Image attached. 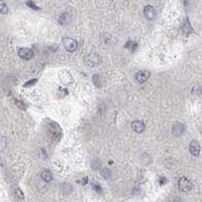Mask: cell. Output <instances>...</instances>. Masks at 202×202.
I'll use <instances>...</instances> for the list:
<instances>
[{"instance_id": "21", "label": "cell", "mask_w": 202, "mask_h": 202, "mask_svg": "<svg viewBox=\"0 0 202 202\" xmlns=\"http://www.w3.org/2000/svg\"><path fill=\"white\" fill-rule=\"evenodd\" d=\"M77 182L80 183V184H82V185H85V184L88 183V178H85V177H84L82 180H78V181H77Z\"/></svg>"}, {"instance_id": "6", "label": "cell", "mask_w": 202, "mask_h": 202, "mask_svg": "<svg viewBox=\"0 0 202 202\" xmlns=\"http://www.w3.org/2000/svg\"><path fill=\"white\" fill-rule=\"evenodd\" d=\"M19 55L20 58H23L24 60H29L34 57V52L32 49L29 48H21L19 51Z\"/></svg>"}, {"instance_id": "2", "label": "cell", "mask_w": 202, "mask_h": 202, "mask_svg": "<svg viewBox=\"0 0 202 202\" xmlns=\"http://www.w3.org/2000/svg\"><path fill=\"white\" fill-rule=\"evenodd\" d=\"M179 189L182 192H188L192 189V183L186 177H182L179 180Z\"/></svg>"}, {"instance_id": "10", "label": "cell", "mask_w": 202, "mask_h": 202, "mask_svg": "<svg viewBox=\"0 0 202 202\" xmlns=\"http://www.w3.org/2000/svg\"><path fill=\"white\" fill-rule=\"evenodd\" d=\"M41 178H42V180L44 182L49 183V182L52 181L53 175H52V173H51L49 170H43V172L41 173Z\"/></svg>"}, {"instance_id": "4", "label": "cell", "mask_w": 202, "mask_h": 202, "mask_svg": "<svg viewBox=\"0 0 202 202\" xmlns=\"http://www.w3.org/2000/svg\"><path fill=\"white\" fill-rule=\"evenodd\" d=\"M150 76V72L147 71V70H141V71H138L135 75V79L137 80V82L139 83H143L145 82Z\"/></svg>"}, {"instance_id": "1", "label": "cell", "mask_w": 202, "mask_h": 202, "mask_svg": "<svg viewBox=\"0 0 202 202\" xmlns=\"http://www.w3.org/2000/svg\"><path fill=\"white\" fill-rule=\"evenodd\" d=\"M63 44L68 52H74L77 49V42L72 38H63Z\"/></svg>"}, {"instance_id": "18", "label": "cell", "mask_w": 202, "mask_h": 202, "mask_svg": "<svg viewBox=\"0 0 202 202\" xmlns=\"http://www.w3.org/2000/svg\"><path fill=\"white\" fill-rule=\"evenodd\" d=\"M27 5L31 6V7L33 8V9H35V10H39V9H40V8H39L38 6H36L35 4H34L32 1H29V2H27Z\"/></svg>"}, {"instance_id": "12", "label": "cell", "mask_w": 202, "mask_h": 202, "mask_svg": "<svg viewBox=\"0 0 202 202\" xmlns=\"http://www.w3.org/2000/svg\"><path fill=\"white\" fill-rule=\"evenodd\" d=\"M102 176L104 177L106 180H109V179H111V171L108 169V167H104V169L102 170Z\"/></svg>"}, {"instance_id": "11", "label": "cell", "mask_w": 202, "mask_h": 202, "mask_svg": "<svg viewBox=\"0 0 202 202\" xmlns=\"http://www.w3.org/2000/svg\"><path fill=\"white\" fill-rule=\"evenodd\" d=\"M182 29H183V33L186 34V35H189V34L193 33V29H192L191 24H190V23H189L188 19L185 20V23H184L183 27H182Z\"/></svg>"}, {"instance_id": "3", "label": "cell", "mask_w": 202, "mask_h": 202, "mask_svg": "<svg viewBox=\"0 0 202 202\" xmlns=\"http://www.w3.org/2000/svg\"><path fill=\"white\" fill-rule=\"evenodd\" d=\"M98 62H100V57H98V54H89L85 57V63L88 64L89 67H94L97 66Z\"/></svg>"}, {"instance_id": "16", "label": "cell", "mask_w": 202, "mask_h": 202, "mask_svg": "<svg viewBox=\"0 0 202 202\" xmlns=\"http://www.w3.org/2000/svg\"><path fill=\"white\" fill-rule=\"evenodd\" d=\"M62 190H63L64 193H66V194H68V193H70V192L72 191V186H71V185H68V184H64Z\"/></svg>"}, {"instance_id": "19", "label": "cell", "mask_w": 202, "mask_h": 202, "mask_svg": "<svg viewBox=\"0 0 202 202\" xmlns=\"http://www.w3.org/2000/svg\"><path fill=\"white\" fill-rule=\"evenodd\" d=\"M16 103V105L19 106V108H20V109H24V104L23 102H19V101H16L15 102Z\"/></svg>"}, {"instance_id": "14", "label": "cell", "mask_w": 202, "mask_h": 202, "mask_svg": "<svg viewBox=\"0 0 202 202\" xmlns=\"http://www.w3.org/2000/svg\"><path fill=\"white\" fill-rule=\"evenodd\" d=\"M68 20H69V15H68V13H63L60 15V19H59V23L60 24H67L68 23Z\"/></svg>"}, {"instance_id": "13", "label": "cell", "mask_w": 202, "mask_h": 202, "mask_svg": "<svg viewBox=\"0 0 202 202\" xmlns=\"http://www.w3.org/2000/svg\"><path fill=\"white\" fill-rule=\"evenodd\" d=\"M14 195H15L16 198L19 199V200H23L24 198V193H23V191H21L19 188H15L14 189Z\"/></svg>"}, {"instance_id": "9", "label": "cell", "mask_w": 202, "mask_h": 202, "mask_svg": "<svg viewBox=\"0 0 202 202\" xmlns=\"http://www.w3.org/2000/svg\"><path fill=\"white\" fill-rule=\"evenodd\" d=\"M144 14L148 19H153L156 16V10H154L153 6L152 5H146L144 7Z\"/></svg>"}, {"instance_id": "15", "label": "cell", "mask_w": 202, "mask_h": 202, "mask_svg": "<svg viewBox=\"0 0 202 202\" xmlns=\"http://www.w3.org/2000/svg\"><path fill=\"white\" fill-rule=\"evenodd\" d=\"M8 12V7L5 3H4L3 1H1L0 0V13H2V14H6Z\"/></svg>"}, {"instance_id": "7", "label": "cell", "mask_w": 202, "mask_h": 202, "mask_svg": "<svg viewBox=\"0 0 202 202\" xmlns=\"http://www.w3.org/2000/svg\"><path fill=\"white\" fill-rule=\"evenodd\" d=\"M189 149H190V152L192 156L194 157H198L200 153V144L198 143L197 140H192L190 144H189Z\"/></svg>"}, {"instance_id": "20", "label": "cell", "mask_w": 202, "mask_h": 202, "mask_svg": "<svg viewBox=\"0 0 202 202\" xmlns=\"http://www.w3.org/2000/svg\"><path fill=\"white\" fill-rule=\"evenodd\" d=\"M36 81H37V79H33V80H31V81H28V83H25V84H24V87H29V85L35 84V83H36Z\"/></svg>"}, {"instance_id": "5", "label": "cell", "mask_w": 202, "mask_h": 202, "mask_svg": "<svg viewBox=\"0 0 202 202\" xmlns=\"http://www.w3.org/2000/svg\"><path fill=\"white\" fill-rule=\"evenodd\" d=\"M131 128L137 133H142L145 130V124L141 120H135L131 123Z\"/></svg>"}, {"instance_id": "17", "label": "cell", "mask_w": 202, "mask_h": 202, "mask_svg": "<svg viewBox=\"0 0 202 202\" xmlns=\"http://www.w3.org/2000/svg\"><path fill=\"white\" fill-rule=\"evenodd\" d=\"M93 83L97 85V87H101L100 84V79H98V74H94L93 76Z\"/></svg>"}, {"instance_id": "22", "label": "cell", "mask_w": 202, "mask_h": 202, "mask_svg": "<svg viewBox=\"0 0 202 202\" xmlns=\"http://www.w3.org/2000/svg\"><path fill=\"white\" fill-rule=\"evenodd\" d=\"M94 188H96V190H97L98 192H101V191H102V190H101V189H100V186H96V187H94Z\"/></svg>"}, {"instance_id": "8", "label": "cell", "mask_w": 202, "mask_h": 202, "mask_svg": "<svg viewBox=\"0 0 202 202\" xmlns=\"http://www.w3.org/2000/svg\"><path fill=\"white\" fill-rule=\"evenodd\" d=\"M184 131H185V126L181 122H176L173 125V127H172V132H173V134L176 136L182 135Z\"/></svg>"}]
</instances>
